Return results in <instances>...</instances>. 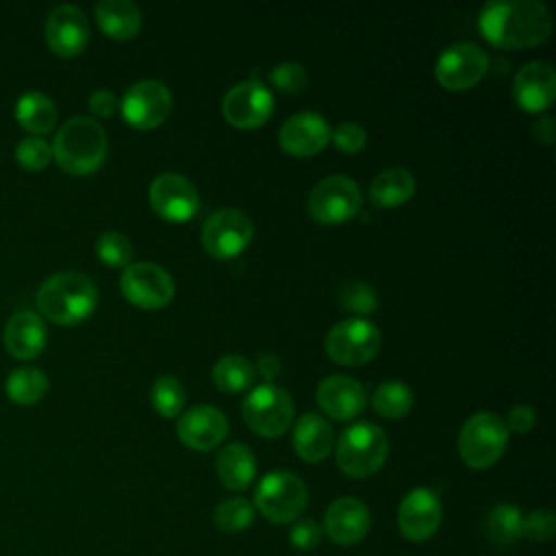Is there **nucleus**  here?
<instances>
[{
    "instance_id": "nucleus-43",
    "label": "nucleus",
    "mask_w": 556,
    "mask_h": 556,
    "mask_svg": "<svg viewBox=\"0 0 556 556\" xmlns=\"http://www.w3.org/2000/svg\"><path fill=\"white\" fill-rule=\"evenodd\" d=\"M117 109V98L109 89H98L89 96V111L96 117H111Z\"/></svg>"
},
{
    "instance_id": "nucleus-41",
    "label": "nucleus",
    "mask_w": 556,
    "mask_h": 556,
    "mask_svg": "<svg viewBox=\"0 0 556 556\" xmlns=\"http://www.w3.org/2000/svg\"><path fill=\"white\" fill-rule=\"evenodd\" d=\"M321 536H324L321 526L313 519H300L289 530V543L300 552L315 549L321 543Z\"/></svg>"
},
{
    "instance_id": "nucleus-19",
    "label": "nucleus",
    "mask_w": 556,
    "mask_h": 556,
    "mask_svg": "<svg viewBox=\"0 0 556 556\" xmlns=\"http://www.w3.org/2000/svg\"><path fill=\"white\" fill-rule=\"evenodd\" d=\"M330 141L328 122L313 111H302L287 117L278 130L280 148L291 156H313Z\"/></svg>"
},
{
    "instance_id": "nucleus-42",
    "label": "nucleus",
    "mask_w": 556,
    "mask_h": 556,
    "mask_svg": "<svg viewBox=\"0 0 556 556\" xmlns=\"http://www.w3.org/2000/svg\"><path fill=\"white\" fill-rule=\"evenodd\" d=\"M506 428L517 432V434H523V432H530L536 424V413L528 406V404H515L508 415H506Z\"/></svg>"
},
{
    "instance_id": "nucleus-38",
    "label": "nucleus",
    "mask_w": 556,
    "mask_h": 556,
    "mask_svg": "<svg viewBox=\"0 0 556 556\" xmlns=\"http://www.w3.org/2000/svg\"><path fill=\"white\" fill-rule=\"evenodd\" d=\"M269 78H271V85L282 93H300V91H304V87L308 83L306 70L295 61H285V63L276 65L271 70Z\"/></svg>"
},
{
    "instance_id": "nucleus-10",
    "label": "nucleus",
    "mask_w": 556,
    "mask_h": 556,
    "mask_svg": "<svg viewBox=\"0 0 556 556\" xmlns=\"http://www.w3.org/2000/svg\"><path fill=\"white\" fill-rule=\"evenodd\" d=\"M119 289L130 304L146 311L163 308L165 304L172 302L176 293V285L169 271L148 261L130 263L128 267H124L119 278Z\"/></svg>"
},
{
    "instance_id": "nucleus-22",
    "label": "nucleus",
    "mask_w": 556,
    "mask_h": 556,
    "mask_svg": "<svg viewBox=\"0 0 556 556\" xmlns=\"http://www.w3.org/2000/svg\"><path fill=\"white\" fill-rule=\"evenodd\" d=\"M315 397L319 408L337 421H348L358 417L367 402L365 387L358 380L343 374L326 376L319 382Z\"/></svg>"
},
{
    "instance_id": "nucleus-40",
    "label": "nucleus",
    "mask_w": 556,
    "mask_h": 556,
    "mask_svg": "<svg viewBox=\"0 0 556 556\" xmlns=\"http://www.w3.org/2000/svg\"><path fill=\"white\" fill-rule=\"evenodd\" d=\"M330 139L332 143L341 150V152H358L365 148L367 143V132L361 124L356 122H341L339 126H334V130H330Z\"/></svg>"
},
{
    "instance_id": "nucleus-44",
    "label": "nucleus",
    "mask_w": 556,
    "mask_h": 556,
    "mask_svg": "<svg viewBox=\"0 0 556 556\" xmlns=\"http://www.w3.org/2000/svg\"><path fill=\"white\" fill-rule=\"evenodd\" d=\"M256 367H258L261 376H263L267 382H271V380L280 374V358H278L276 354L265 352V354H261V356H258Z\"/></svg>"
},
{
    "instance_id": "nucleus-18",
    "label": "nucleus",
    "mask_w": 556,
    "mask_h": 556,
    "mask_svg": "<svg viewBox=\"0 0 556 556\" xmlns=\"http://www.w3.org/2000/svg\"><path fill=\"white\" fill-rule=\"evenodd\" d=\"M46 41L59 56H76L89 41V22L76 4H56L46 17Z\"/></svg>"
},
{
    "instance_id": "nucleus-4",
    "label": "nucleus",
    "mask_w": 556,
    "mask_h": 556,
    "mask_svg": "<svg viewBox=\"0 0 556 556\" xmlns=\"http://www.w3.org/2000/svg\"><path fill=\"white\" fill-rule=\"evenodd\" d=\"M389 439L376 424L361 421L345 428L337 443V465L352 478L374 476L387 460Z\"/></svg>"
},
{
    "instance_id": "nucleus-34",
    "label": "nucleus",
    "mask_w": 556,
    "mask_h": 556,
    "mask_svg": "<svg viewBox=\"0 0 556 556\" xmlns=\"http://www.w3.org/2000/svg\"><path fill=\"white\" fill-rule=\"evenodd\" d=\"M187 393L185 387L178 378L174 376H161L152 382L150 389V402L154 406V410L165 417V419H174L180 415L182 406H185Z\"/></svg>"
},
{
    "instance_id": "nucleus-21",
    "label": "nucleus",
    "mask_w": 556,
    "mask_h": 556,
    "mask_svg": "<svg viewBox=\"0 0 556 556\" xmlns=\"http://www.w3.org/2000/svg\"><path fill=\"white\" fill-rule=\"evenodd\" d=\"M513 96L519 109L539 113L552 106L556 98V72L547 61H530L521 65L513 80Z\"/></svg>"
},
{
    "instance_id": "nucleus-11",
    "label": "nucleus",
    "mask_w": 556,
    "mask_h": 556,
    "mask_svg": "<svg viewBox=\"0 0 556 556\" xmlns=\"http://www.w3.org/2000/svg\"><path fill=\"white\" fill-rule=\"evenodd\" d=\"M250 217L239 208H219L202 226V245L208 256L228 261L239 256L252 241Z\"/></svg>"
},
{
    "instance_id": "nucleus-27",
    "label": "nucleus",
    "mask_w": 556,
    "mask_h": 556,
    "mask_svg": "<svg viewBox=\"0 0 556 556\" xmlns=\"http://www.w3.org/2000/svg\"><path fill=\"white\" fill-rule=\"evenodd\" d=\"M415 193V178L406 167H389L369 185V200L380 208H395Z\"/></svg>"
},
{
    "instance_id": "nucleus-5",
    "label": "nucleus",
    "mask_w": 556,
    "mask_h": 556,
    "mask_svg": "<svg viewBox=\"0 0 556 556\" xmlns=\"http://www.w3.org/2000/svg\"><path fill=\"white\" fill-rule=\"evenodd\" d=\"M508 445V428L495 413H473L458 432V454L471 469H489Z\"/></svg>"
},
{
    "instance_id": "nucleus-32",
    "label": "nucleus",
    "mask_w": 556,
    "mask_h": 556,
    "mask_svg": "<svg viewBox=\"0 0 556 556\" xmlns=\"http://www.w3.org/2000/svg\"><path fill=\"white\" fill-rule=\"evenodd\" d=\"M371 404L378 415L387 419H400L413 408V391L402 380H387L376 387Z\"/></svg>"
},
{
    "instance_id": "nucleus-1",
    "label": "nucleus",
    "mask_w": 556,
    "mask_h": 556,
    "mask_svg": "<svg viewBox=\"0 0 556 556\" xmlns=\"http://www.w3.org/2000/svg\"><path fill=\"white\" fill-rule=\"evenodd\" d=\"M478 28L497 48H534L549 37L552 15L534 0H495L482 7Z\"/></svg>"
},
{
    "instance_id": "nucleus-25",
    "label": "nucleus",
    "mask_w": 556,
    "mask_h": 556,
    "mask_svg": "<svg viewBox=\"0 0 556 556\" xmlns=\"http://www.w3.org/2000/svg\"><path fill=\"white\" fill-rule=\"evenodd\" d=\"M219 482L230 491H245L256 473V458L243 443H228L215 458Z\"/></svg>"
},
{
    "instance_id": "nucleus-2",
    "label": "nucleus",
    "mask_w": 556,
    "mask_h": 556,
    "mask_svg": "<svg viewBox=\"0 0 556 556\" xmlns=\"http://www.w3.org/2000/svg\"><path fill=\"white\" fill-rule=\"evenodd\" d=\"M98 306L96 282L76 269L48 276L37 289V308L54 324L74 326L87 319Z\"/></svg>"
},
{
    "instance_id": "nucleus-7",
    "label": "nucleus",
    "mask_w": 556,
    "mask_h": 556,
    "mask_svg": "<svg viewBox=\"0 0 556 556\" xmlns=\"http://www.w3.org/2000/svg\"><path fill=\"white\" fill-rule=\"evenodd\" d=\"M380 330L365 317H352L334 324L324 341L326 354L337 365L358 367L369 363L380 350Z\"/></svg>"
},
{
    "instance_id": "nucleus-36",
    "label": "nucleus",
    "mask_w": 556,
    "mask_h": 556,
    "mask_svg": "<svg viewBox=\"0 0 556 556\" xmlns=\"http://www.w3.org/2000/svg\"><path fill=\"white\" fill-rule=\"evenodd\" d=\"M339 302L345 311L356 313V315H369L378 308L376 291L363 280L343 282L339 289Z\"/></svg>"
},
{
    "instance_id": "nucleus-17",
    "label": "nucleus",
    "mask_w": 556,
    "mask_h": 556,
    "mask_svg": "<svg viewBox=\"0 0 556 556\" xmlns=\"http://www.w3.org/2000/svg\"><path fill=\"white\" fill-rule=\"evenodd\" d=\"M371 515L365 502L343 495L330 502V506L324 513V526L321 532L337 545H356L363 541L369 532Z\"/></svg>"
},
{
    "instance_id": "nucleus-35",
    "label": "nucleus",
    "mask_w": 556,
    "mask_h": 556,
    "mask_svg": "<svg viewBox=\"0 0 556 556\" xmlns=\"http://www.w3.org/2000/svg\"><path fill=\"white\" fill-rule=\"evenodd\" d=\"M96 254L109 267H128L132 258V245L126 235L109 230L98 237Z\"/></svg>"
},
{
    "instance_id": "nucleus-23",
    "label": "nucleus",
    "mask_w": 556,
    "mask_h": 556,
    "mask_svg": "<svg viewBox=\"0 0 556 556\" xmlns=\"http://www.w3.org/2000/svg\"><path fill=\"white\" fill-rule=\"evenodd\" d=\"M4 348L15 358H35L43 352L48 341V330L39 313L17 311L9 317L2 334Z\"/></svg>"
},
{
    "instance_id": "nucleus-30",
    "label": "nucleus",
    "mask_w": 556,
    "mask_h": 556,
    "mask_svg": "<svg viewBox=\"0 0 556 556\" xmlns=\"http://www.w3.org/2000/svg\"><path fill=\"white\" fill-rule=\"evenodd\" d=\"M4 391L15 404H35L48 391V376L37 367H17L7 376Z\"/></svg>"
},
{
    "instance_id": "nucleus-9",
    "label": "nucleus",
    "mask_w": 556,
    "mask_h": 556,
    "mask_svg": "<svg viewBox=\"0 0 556 556\" xmlns=\"http://www.w3.org/2000/svg\"><path fill=\"white\" fill-rule=\"evenodd\" d=\"M363 206V193L358 185L341 174L319 180L308 193L306 208L313 219L326 226H337L352 219Z\"/></svg>"
},
{
    "instance_id": "nucleus-12",
    "label": "nucleus",
    "mask_w": 556,
    "mask_h": 556,
    "mask_svg": "<svg viewBox=\"0 0 556 556\" xmlns=\"http://www.w3.org/2000/svg\"><path fill=\"white\" fill-rule=\"evenodd\" d=\"M486 70V52L473 41H458L441 52L434 65V76L443 89L465 91L478 85Z\"/></svg>"
},
{
    "instance_id": "nucleus-13",
    "label": "nucleus",
    "mask_w": 556,
    "mask_h": 556,
    "mask_svg": "<svg viewBox=\"0 0 556 556\" xmlns=\"http://www.w3.org/2000/svg\"><path fill=\"white\" fill-rule=\"evenodd\" d=\"M274 111L271 91L258 80H243L232 85L222 98V115L235 128H258Z\"/></svg>"
},
{
    "instance_id": "nucleus-20",
    "label": "nucleus",
    "mask_w": 556,
    "mask_h": 556,
    "mask_svg": "<svg viewBox=\"0 0 556 556\" xmlns=\"http://www.w3.org/2000/svg\"><path fill=\"white\" fill-rule=\"evenodd\" d=\"M176 432H178V439L187 447H191L195 452H208L226 439L228 419L219 408L200 404V406L185 410L178 417Z\"/></svg>"
},
{
    "instance_id": "nucleus-6",
    "label": "nucleus",
    "mask_w": 556,
    "mask_h": 556,
    "mask_svg": "<svg viewBox=\"0 0 556 556\" xmlns=\"http://www.w3.org/2000/svg\"><path fill=\"white\" fill-rule=\"evenodd\" d=\"M308 502V491L302 478L291 471L276 469L261 478L254 491V506L274 523L295 521Z\"/></svg>"
},
{
    "instance_id": "nucleus-28",
    "label": "nucleus",
    "mask_w": 556,
    "mask_h": 556,
    "mask_svg": "<svg viewBox=\"0 0 556 556\" xmlns=\"http://www.w3.org/2000/svg\"><path fill=\"white\" fill-rule=\"evenodd\" d=\"M15 119L22 128L41 135L54 128L56 106L43 91H26L15 102Z\"/></svg>"
},
{
    "instance_id": "nucleus-37",
    "label": "nucleus",
    "mask_w": 556,
    "mask_h": 556,
    "mask_svg": "<svg viewBox=\"0 0 556 556\" xmlns=\"http://www.w3.org/2000/svg\"><path fill=\"white\" fill-rule=\"evenodd\" d=\"M15 159L24 169H30V172L43 169L52 159V146L39 135L24 137L15 146Z\"/></svg>"
},
{
    "instance_id": "nucleus-26",
    "label": "nucleus",
    "mask_w": 556,
    "mask_h": 556,
    "mask_svg": "<svg viewBox=\"0 0 556 556\" xmlns=\"http://www.w3.org/2000/svg\"><path fill=\"white\" fill-rule=\"evenodd\" d=\"M96 20L111 39H130L141 28V11L130 0H102L96 4Z\"/></svg>"
},
{
    "instance_id": "nucleus-24",
    "label": "nucleus",
    "mask_w": 556,
    "mask_h": 556,
    "mask_svg": "<svg viewBox=\"0 0 556 556\" xmlns=\"http://www.w3.org/2000/svg\"><path fill=\"white\" fill-rule=\"evenodd\" d=\"M332 447L330 424L315 413H304L293 428V450L306 463H321Z\"/></svg>"
},
{
    "instance_id": "nucleus-8",
    "label": "nucleus",
    "mask_w": 556,
    "mask_h": 556,
    "mask_svg": "<svg viewBox=\"0 0 556 556\" xmlns=\"http://www.w3.org/2000/svg\"><path fill=\"white\" fill-rule=\"evenodd\" d=\"M241 413L252 432L274 439L289 430L293 421V400L282 387L263 382L243 400Z\"/></svg>"
},
{
    "instance_id": "nucleus-45",
    "label": "nucleus",
    "mask_w": 556,
    "mask_h": 556,
    "mask_svg": "<svg viewBox=\"0 0 556 556\" xmlns=\"http://www.w3.org/2000/svg\"><path fill=\"white\" fill-rule=\"evenodd\" d=\"M532 132H534L536 141H541V143L549 146V143L554 141V137H556V126H554V119H552V117H543V119H539V122L534 124Z\"/></svg>"
},
{
    "instance_id": "nucleus-16",
    "label": "nucleus",
    "mask_w": 556,
    "mask_h": 556,
    "mask_svg": "<svg viewBox=\"0 0 556 556\" xmlns=\"http://www.w3.org/2000/svg\"><path fill=\"white\" fill-rule=\"evenodd\" d=\"M443 519V506L439 495L428 486L410 489L397 506V528L408 541L430 539Z\"/></svg>"
},
{
    "instance_id": "nucleus-31",
    "label": "nucleus",
    "mask_w": 556,
    "mask_h": 556,
    "mask_svg": "<svg viewBox=\"0 0 556 556\" xmlns=\"http://www.w3.org/2000/svg\"><path fill=\"white\" fill-rule=\"evenodd\" d=\"M213 382L224 393H239L254 382V365L239 354L222 356L213 365Z\"/></svg>"
},
{
    "instance_id": "nucleus-3",
    "label": "nucleus",
    "mask_w": 556,
    "mask_h": 556,
    "mask_svg": "<svg viewBox=\"0 0 556 556\" xmlns=\"http://www.w3.org/2000/svg\"><path fill=\"white\" fill-rule=\"evenodd\" d=\"M106 156V132L100 122L76 115L63 122L52 141V159L74 176L96 172Z\"/></svg>"
},
{
    "instance_id": "nucleus-33",
    "label": "nucleus",
    "mask_w": 556,
    "mask_h": 556,
    "mask_svg": "<svg viewBox=\"0 0 556 556\" xmlns=\"http://www.w3.org/2000/svg\"><path fill=\"white\" fill-rule=\"evenodd\" d=\"M213 521L222 532H228V534L243 532L254 521V504L239 495L226 497L217 504V508L213 513Z\"/></svg>"
},
{
    "instance_id": "nucleus-14",
    "label": "nucleus",
    "mask_w": 556,
    "mask_h": 556,
    "mask_svg": "<svg viewBox=\"0 0 556 556\" xmlns=\"http://www.w3.org/2000/svg\"><path fill=\"white\" fill-rule=\"evenodd\" d=\"M124 119L139 130L161 126L172 111V93L161 80H139L122 96Z\"/></svg>"
},
{
    "instance_id": "nucleus-39",
    "label": "nucleus",
    "mask_w": 556,
    "mask_h": 556,
    "mask_svg": "<svg viewBox=\"0 0 556 556\" xmlns=\"http://www.w3.org/2000/svg\"><path fill=\"white\" fill-rule=\"evenodd\" d=\"M556 534V517L552 510L547 508H536L530 510L528 515H523V523H521V536L530 539V541H539L545 543Z\"/></svg>"
},
{
    "instance_id": "nucleus-15",
    "label": "nucleus",
    "mask_w": 556,
    "mask_h": 556,
    "mask_svg": "<svg viewBox=\"0 0 556 556\" xmlns=\"http://www.w3.org/2000/svg\"><path fill=\"white\" fill-rule=\"evenodd\" d=\"M150 206L161 219L182 224L198 213L200 198L189 178L176 172H163L150 185Z\"/></svg>"
},
{
    "instance_id": "nucleus-29",
    "label": "nucleus",
    "mask_w": 556,
    "mask_h": 556,
    "mask_svg": "<svg viewBox=\"0 0 556 556\" xmlns=\"http://www.w3.org/2000/svg\"><path fill=\"white\" fill-rule=\"evenodd\" d=\"M523 515L515 504H495L484 517V534L495 547L513 545L521 536Z\"/></svg>"
}]
</instances>
